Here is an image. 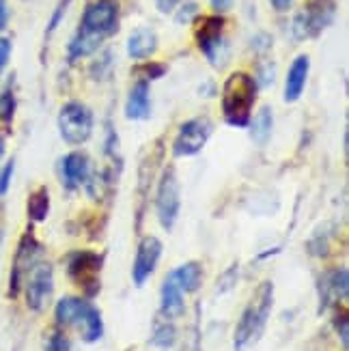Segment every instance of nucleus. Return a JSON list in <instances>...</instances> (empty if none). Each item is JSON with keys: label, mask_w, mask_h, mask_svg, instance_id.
<instances>
[{"label": "nucleus", "mask_w": 349, "mask_h": 351, "mask_svg": "<svg viewBox=\"0 0 349 351\" xmlns=\"http://www.w3.org/2000/svg\"><path fill=\"white\" fill-rule=\"evenodd\" d=\"M99 269H101V256L97 252L82 250V252L69 254L67 258L69 278L78 285L88 298L99 293Z\"/></svg>", "instance_id": "obj_8"}, {"label": "nucleus", "mask_w": 349, "mask_h": 351, "mask_svg": "<svg viewBox=\"0 0 349 351\" xmlns=\"http://www.w3.org/2000/svg\"><path fill=\"white\" fill-rule=\"evenodd\" d=\"M160 256H162V241L154 235H147L139 243L134 267H132V280L136 287H143L151 278V274L156 271V267L160 263Z\"/></svg>", "instance_id": "obj_13"}, {"label": "nucleus", "mask_w": 349, "mask_h": 351, "mask_svg": "<svg viewBox=\"0 0 349 351\" xmlns=\"http://www.w3.org/2000/svg\"><path fill=\"white\" fill-rule=\"evenodd\" d=\"M177 341V330L171 319H156L154 332H151V343L160 349H171Z\"/></svg>", "instance_id": "obj_22"}, {"label": "nucleus", "mask_w": 349, "mask_h": 351, "mask_svg": "<svg viewBox=\"0 0 349 351\" xmlns=\"http://www.w3.org/2000/svg\"><path fill=\"white\" fill-rule=\"evenodd\" d=\"M233 3H235V0H209V5H211V9L216 11V15L226 13V11L233 7Z\"/></svg>", "instance_id": "obj_35"}, {"label": "nucleus", "mask_w": 349, "mask_h": 351, "mask_svg": "<svg viewBox=\"0 0 349 351\" xmlns=\"http://www.w3.org/2000/svg\"><path fill=\"white\" fill-rule=\"evenodd\" d=\"M13 112H15V95L11 88H7L3 90V95H0V119L9 123L13 119Z\"/></svg>", "instance_id": "obj_27"}, {"label": "nucleus", "mask_w": 349, "mask_h": 351, "mask_svg": "<svg viewBox=\"0 0 349 351\" xmlns=\"http://www.w3.org/2000/svg\"><path fill=\"white\" fill-rule=\"evenodd\" d=\"M254 50H267L269 45H272V37L267 35H259V37H254Z\"/></svg>", "instance_id": "obj_39"}, {"label": "nucleus", "mask_w": 349, "mask_h": 351, "mask_svg": "<svg viewBox=\"0 0 349 351\" xmlns=\"http://www.w3.org/2000/svg\"><path fill=\"white\" fill-rule=\"evenodd\" d=\"M60 177H63V183L67 190H78L80 186L91 179V162L84 154L80 151H73V154H67L60 162Z\"/></svg>", "instance_id": "obj_15"}, {"label": "nucleus", "mask_w": 349, "mask_h": 351, "mask_svg": "<svg viewBox=\"0 0 349 351\" xmlns=\"http://www.w3.org/2000/svg\"><path fill=\"white\" fill-rule=\"evenodd\" d=\"M156 209H158L160 224L166 231H171L179 218V209H181V186H179L177 173L173 169H166L160 179L158 194H156Z\"/></svg>", "instance_id": "obj_9"}, {"label": "nucleus", "mask_w": 349, "mask_h": 351, "mask_svg": "<svg viewBox=\"0 0 349 351\" xmlns=\"http://www.w3.org/2000/svg\"><path fill=\"white\" fill-rule=\"evenodd\" d=\"M196 18H199V5H196V3H184L175 13V22L181 24V26L190 24Z\"/></svg>", "instance_id": "obj_26"}, {"label": "nucleus", "mask_w": 349, "mask_h": 351, "mask_svg": "<svg viewBox=\"0 0 349 351\" xmlns=\"http://www.w3.org/2000/svg\"><path fill=\"white\" fill-rule=\"evenodd\" d=\"M11 50H13L11 41H9V39H5V37H0V73H3V71H5V67L9 65Z\"/></svg>", "instance_id": "obj_33"}, {"label": "nucleus", "mask_w": 349, "mask_h": 351, "mask_svg": "<svg viewBox=\"0 0 349 351\" xmlns=\"http://www.w3.org/2000/svg\"><path fill=\"white\" fill-rule=\"evenodd\" d=\"M69 3H71V0H60L58 7L54 9V15H52V20H50V24H48V35H52L54 30H56V26L60 24V20L65 18V13H67V7H69Z\"/></svg>", "instance_id": "obj_30"}, {"label": "nucleus", "mask_w": 349, "mask_h": 351, "mask_svg": "<svg viewBox=\"0 0 349 351\" xmlns=\"http://www.w3.org/2000/svg\"><path fill=\"white\" fill-rule=\"evenodd\" d=\"M3 156H5V141L0 138V160H3Z\"/></svg>", "instance_id": "obj_40"}, {"label": "nucleus", "mask_w": 349, "mask_h": 351, "mask_svg": "<svg viewBox=\"0 0 349 351\" xmlns=\"http://www.w3.org/2000/svg\"><path fill=\"white\" fill-rule=\"evenodd\" d=\"M112 65V52L110 50H106L101 58H97L93 65H91V75H93L95 80H101L108 75V69Z\"/></svg>", "instance_id": "obj_25"}, {"label": "nucleus", "mask_w": 349, "mask_h": 351, "mask_svg": "<svg viewBox=\"0 0 349 351\" xmlns=\"http://www.w3.org/2000/svg\"><path fill=\"white\" fill-rule=\"evenodd\" d=\"M54 319L63 328H75L80 332V339L84 343H97L104 337V319L99 308L88 304L82 298L67 295L58 300L54 308Z\"/></svg>", "instance_id": "obj_4"}, {"label": "nucleus", "mask_w": 349, "mask_h": 351, "mask_svg": "<svg viewBox=\"0 0 349 351\" xmlns=\"http://www.w3.org/2000/svg\"><path fill=\"white\" fill-rule=\"evenodd\" d=\"M211 132H214V125H211V121L205 117L186 121V123L179 128L173 141V154L177 158H190V156L201 154L203 147L209 141Z\"/></svg>", "instance_id": "obj_10"}, {"label": "nucleus", "mask_w": 349, "mask_h": 351, "mask_svg": "<svg viewBox=\"0 0 349 351\" xmlns=\"http://www.w3.org/2000/svg\"><path fill=\"white\" fill-rule=\"evenodd\" d=\"M95 119L93 112L82 101H67L58 112V132L67 145L80 147L93 136Z\"/></svg>", "instance_id": "obj_7"}, {"label": "nucleus", "mask_w": 349, "mask_h": 351, "mask_svg": "<svg viewBox=\"0 0 349 351\" xmlns=\"http://www.w3.org/2000/svg\"><path fill=\"white\" fill-rule=\"evenodd\" d=\"M248 125H250V138L256 145H265L272 136V128H274V114H272L269 106H263Z\"/></svg>", "instance_id": "obj_21"}, {"label": "nucleus", "mask_w": 349, "mask_h": 351, "mask_svg": "<svg viewBox=\"0 0 349 351\" xmlns=\"http://www.w3.org/2000/svg\"><path fill=\"white\" fill-rule=\"evenodd\" d=\"M117 30H119L117 0H95V3H88L82 13L80 26L67 45L69 63L95 54L99 50V45L108 37H112Z\"/></svg>", "instance_id": "obj_1"}, {"label": "nucleus", "mask_w": 349, "mask_h": 351, "mask_svg": "<svg viewBox=\"0 0 349 351\" xmlns=\"http://www.w3.org/2000/svg\"><path fill=\"white\" fill-rule=\"evenodd\" d=\"M335 328H337V334L341 337L343 349H347V345H349V322H347V315H341V317L337 319Z\"/></svg>", "instance_id": "obj_32"}, {"label": "nucleus", "mask_w": 349, "mask_h": 351, "mask_svg": "<svg viewBox=\"0 0 349 351\" xmlns=\"http://www.w3.org/2000/svg\"><path fill=\"white\" fill-rule=\"evenodd\" d=\"M256 90L259 86L246 71H235L226 78L222 86V117L231 128H246L250 123Z\"/></svg>", "instance_id": "obj_3"}, {"label": "nucleus", "mask_w": 349, "mask_h": 351, "mask_svg": "<svg viewBox=\"0 0 349 351\" xmlns=\"http://www.w3.org/2000/svg\"><path fill=\"white\" fill-rule=\"evenodd\" d=\"M54 293V271L52 265L39 261L33 269L26 274V285H24V295L30 311L41 313Z\"/></svg>", "instance_id": "obj_11"}, {"label": "nucleus", "mask_w": 349, "mask_h": 351, "mask_svg": "<svg viewBox=\"0 0 349 351\" xmlns=\"http://www.w3.org/2000/svg\"><path fill=\"white\" fill-rule=\"evenodd\" d=\"M337 15V3L335 0H309L306 7L291 22V35L296 41L315 39L335 22Z\"/></svg>", "instance_id": "obj_6"}, {"label": "nucleus", "mask_w": 349, "mask_h": 351, "mask_svg": "<svg viewBox=\"0 0 349 351\" xmlns=\"http://www.w3.org/2000/svg\"><path fill=\"white\" fill-rule=\"evenodd\" d=\"M45 351H71V343L65 337L63 332H54L48 339V345H45Z\"/></svg>", "instance_id": "obj_29"}, {"label": "nucleus", "mask_w": 349, "mask_h": 351, "mask_svg": "<svg viewBox=\"0 0 349 351\" xmlns=\"http://www.w3.org/2000/svg\"><path fill=\"white\" fill-rule=\"evenodd\" d=\"M158 52V35L154 28L141 26L128 39V56L132 60H149Z\"/></svg>", "instance_id": "obj_17"}, {"label": "nucleus", "mask_w": 349, "mask_h": 351, "mask_svg": "<svg viewBox=\"0 0 349 351\" xmlns=\"http://www.w3.org/2000/svg\"><path fill=\"white\" fill-rule=\"evenodd\" d=\"M160 13H173L179 7V0H156Z\"/></svg>", "instance_id": "obj_36"}, {"label": "nucleus", "mask_w": 349, "mask_h": 351, "mask_svg": "<svg viewBox=\"0 0 349 351\" xmlns=\"http://www.w3.org/2000/svg\"><path fill=\"white\" fill-rule=\"evenodd\" d=\"M9 24V5H7V0H0V33L7 28Z\"/></svg>", "instance_id": "obj_37"}, {"label": "nucleus", "mask_w": 349, "mask_h": 351, "mask_svg": "<svg viewBox=\"0 0 349 351\" xmlns=\"http://www.w3.org/2000/svg\"><path fill=\"white\" fill-rule=\"evenodd\" d=\"M13 160L5 166V171L0 173V196L3 194H7V190H9V186H11V177H13Z\"/></svg>", "instance_id": "obj_34"}, {"label": "nucleus", "mask_w": 349, "mask_h": 351, "mask_svg": "<svg viewBox=\"0 0 349 351\" xmlns=\"http://www.w3.org/2000/svg\"><path fill=\"white\" fill-rule=\"evenodd\" d=\"M41 243L33 237V233H26L18 246V254L13 261V271H11V295H18L22 280L26 278V274L33 269L41 261Z\"/></svg>", "instance_id": "obj_12"}, {"label": "nucleus", "mask_w": 349, "mask_h": 351, "mask_svg": "<svg viewBox=\"0 0 349 351\" xmlns=\"http://www.w3.org/2000/svg\"><path fill=\"white\" fill-rule=\"evenodd\" d=\"M272 7H274V11L278 13H285V11H289L291 5H293V0H269Z\"/></svg>", "instance_id": "obj_38"}, {"label": "nucleus", "mask_w": 349, "mask_h": 351, "mask_svg": "<svg viewBox=\"0 0 349 351\" xmlns=\"http://www.w3.org/2000/svg\"><path fill=\"white\" fill-rule=\"evenodd\" d=\"M349 293V274L345 267L332 269L324 274L320 282V298H322V311H326L332 304L345 302Z\"/></svg>", "instance_id": "obj_14"}, {"label": "nucleus", "mask_w": 349, "mask_h": 351, "mask_svg": "<svg viewBox=\"0 0 349 351\" xmlns=\"http://www.w3.org/2000/svg\"><path fill=\"white\" fill-rule=\"evenodd\" d=\"M309 71H311V58L306 54H300L293 58V63L287 71V80H285V101L293 104L302 97L309 82Z\"/></svg>", "instance_id": "obj_16"}, {"label": "nucleus", "mask_w": 349, "mask_h": 351, "mask_svg": "<svg viewBox=\"0 0 349 351\" xmlns=\"http://www.w3.org/2000/svg\"><path fill=\"white\" fill-rule=\"evenodd\" d=\"M252 78H254L256 86H261V88L272 86L276 80V65L272 63V60H265V63L259 65V71H256V75H252Z\"/></svg>", "instance_id": "obj_24"}, {"label": "nucleus", "mask_w": 349, "mask_h": 351, "mask_svg": "<svg viewBox=\"0 0 349 351\" xmlns=\"http://www.w3.org/2000/svg\"><path fill=\"white\" fill-rule=\"evenodd\" d=\"M50 213V192L45 188H39L28 198V216L35 222H43Z\"/></svg>", "instance_id": "obj_23"}, {"label": "nucleus", "mask_w": 349, "mask_h": 351, "mask_svg": "<svg viewBox=\"0 0 349 351\" xmlns=\"http://www.w3.org/2000/svg\"><path fill=\"white\" fill-rule=\"evenodd\" d=\"M224 24L222 15H209V18H201L196 26V45L209 60V65L216 69H222L231 56L229 39L224 37Z\"/></svg>", "instance_id": "obj_5"}, {"label": "nucleus", "mask_w": 349, "mask_h": 351, "mask_svg": "<svg viewBox=\"0 0 349 351\" xmlns=\"http://www.w3.org/2000/svg\"><path fill=\"white\" fill-rule=\"evenodd\" d=\"M136 73H143L141 80L151 82V80L162 78V75L166 73V67L162 63H143L141 67H136Z\"/></svg>", "instance_id": "obj_28"}, {"label": "nucleus", "mask_w": 349, "mask_h": 351, "mask_svg": "<svg viewBox=\"0 0 349 351\" xmlns=\"http://www.w3.org/2000/svg\"><path fill=\"white\" fill-rule=\"evenodd\" d=\"M272 306H274V285H272V280H263L256 287L254 295L246 304V308L235 326V334H233L235 351H248L252 345L259 343L269 322Z\"/></svg>", "instance_id": "obj_2"}, {"label": "nucleus", "mask_w": 349, "mask_h": 351, "mask_svg": "<svg viewBox=\"0 0 349 351\" xmlns=\"http://www.w3.org/2000/svg\"><path fill=\"white\" fill-rule=\"evenodd\" d=\"M235 282H237V265H235V267H231V269L226 271L224 276L220 278V285H216V287H218L216 291H218V293L229 291V289H233V287H235Z\"/></svg>", "instance_id": "obj_31"}, {"label": "nucleus", "mask_w": 349, "mask_h": 351, "mask_svg": "<svg viewBox=\"0 0 349 351\" xmlns=\"http://www.w3.org/2000/svg\"><path fill=\"white\" fill-rule=\"evenodd\" d=\"M125 117L130 121H145L151 117V90L149 82L139 80L128 93L125 99Z\"/></svg>", "instance_id": "obj_18"}, {"label": "nucleus", "mask_w": 349, "mask_h": 351, "mask_svg": "<svg viewBox=\"0 0 349 351\" xmlns=\"http://www.w3.org/2000/svg\"><path fill=\"white\" fill-rule=\"evenodd\" d=\"M186 293L181 291L177 285H173L169 278L164 280L162 285V291H160V315L164 319H177L184 315L186 311Z\"/></svg>", "instance_id": "obj_19"}, {"label": "nucleus", "mask_w": 349, "mask_h": 351, "mask_svg": "<svg viewBox=\"0 0 349 351\" xmlns=\"http://www.w3.org/2000/svg\"><path fill=\"white\" fill-rule=\"evenodd\" d=\"M166 278L173 285H177L184 293H194V291H199V287L203 282V265L196 261H188L184 265L175 267Z\"/></svg>", "instance_id": "obj_20"}]
</instances>
